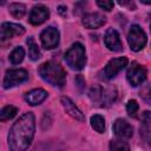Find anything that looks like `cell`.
<instances>
[{
    "instance_id": "27",
    "label": "cell",
    "mask_w": 151,
    "mask_h": 151,
    "mask_svg": "<svg viewBox=\"0 0 151 151\" xmlns=\"http://www.w3.org/2000/svg\"><path fill=\"white\" fill-rule=\"evenodd\" d=\"M76 85H77V87L79 88L80 92L84 90V87H85V80H84V78H83L81 74H78L77 76V78H76Z\"/></svg>"
},
{
    "instance_id": "11",
    "label": "cell",
    "mask_w": 151,
    "mask_h": 151,
    "mask_svg": "<svg viewBox=\"0 0 151 151\" xmlns=\"http://www.w3.org/2000/svg\"><path fill=\"white\" fill-rule=\"evenodd\" d=\"M104 42H105V46L112 52L123 51V44L120 41L119 33L113 28H109L106 31L105 37H104Z\"/></svg>"
},
{
    "instance_id": "15",
    "label": "cell",
    "mask_w": 151,
    "mask_h": 151,
    "mask_svg": "<svg viewBox=\"0 0 151 151\" xmlns=\"http://www.w3.org/2000/svg\"><path fill=\"white\" fill-rule=\"evenodd\" d=\"M47 96H48V93L44 88H34V90H32L25 94V100L29 105L35 106V105L41 104L47 98Z\"/></svg>"
},
{
    "instance_id": "8",
    "label": "cell",
    "mask_w": 151,
    "mask_h": 151,
    "mask_svg": "<svg viewBox=\"0 0 151 151\" xmlns=\"http://www.w3.org/2000/svg\"><path fill=\"white\" fill-rule=\"evenodd\" d=\"M126 65H127V58L126 57H119V58L111 59L106 64V66L104 68V77H105V79L114 78Z\"/></svg>"
},
{
    "instance_id": "16",
    "label": "cell",
    "mask_w": 151,
    "mask_h": 151,
    "mask_svg": "<svg viewBox=\"0 0 151 151\" xmlns=\"http://www.w3.org/2000/svg\"><path fill=\"white\" fill-rule=\"evenodd\" d=\"M116 98H117V90H116V87L110 86V87L103 88V92H101V99H100L101 106L110 105L112 101L116 100Z\"/></svg>"
},
{
    "instance_id": "2",
    "label": "cell",
    "mask_w": 151,
    "mask_h": 151,
    "mask_svg": "<svg viewBox=\"0 0 151 151\" xmlns=\"http://www.w3.org/2000/svg\"><path fill=\"white\" fill-rule=\"evenodd\" d=\"M39 76L48 84L57 86V87H63L66 83V72L55 61H46L40 65L39 70Z\"/></svg>"
},
{
    "instance_id": "19",
    "label": "cell",
    "mask_w": 151,
    "mask_h": 151,
    "mask_svg": "<svg viewBox=\"0 0 151 151\" xmlns=\"http://www.w3.org/2000/svg\"><path fill=\"white\" fill-rule=\"evenodd\" d=\"M90 123H91L92 129L94 131H97L98 133H103L105 131V119L103 116H100V114L92 116L90 119Z\"/></svg>"
},
{
    "instance_id": "24",
    "label": "cell",
    "mask_w": 151,
    "mask_h": 151,
    "mask_svg": "<svg viewBox=\"0 0 151 151\" xmlns=\"http://www.w3.org/2000/svg\"><path fill=\"white\" fill-rule=\"evenodd\" d=\"M110 151H130V147L124 140H112L110 143Z\"/></svg>"
},
{
    "instance_id": "5",
    "label": "cell",
    "mask_w": 151,
    "mask_h": 151,
    "mask_svg": "<svg viewBox=\"0 0 151 151\" xmlns=\"http://www.w3.org/2000/svg\"><path fill=\"white\" fill-rule=\"evenodd\" d=\"M28 79V72L24 68H12L6 71L5 77H4V87L5 88H11L14 86H18L19 84L26 81Z\"/></svg>"
},
{
    "instance_id": "26",
    "label": "cell",
    "mask_w": 151,
    "mask_h": 151,
    "mask_svg": "<svg viewBox=\"0 0 151 151\" xmlns=\"http://www.w3.org/2000/svg\"><path fill=\"white\" fill-rule=\"evenodd\" d=\"M97 5L101 8V9H104V11H111L112 8H113V6H114V4L112 2V1H109V0H98L97 1Z\"/></svg>"
},
{
    "instance_id": "3",
    "label": "cell",
    "mask_w": 151,
    "mask_h": 151,
    "mask_svg": "<svg viewBox=\"0 0 151 151\" xmlns=\"http://www.w3.org/2000/svg\"><path fill=\"white\" fill-rule=\"evenodd\" d=\"M65 61L72 70L80 71L84 68L86 63L85 47L80 42H74L65 54Z\"/></svg>"
},
{
    "instance_id": "14",
    "label": "cell",
    "mask_w": 151,
    "mask_h": 151,
    "mask_svg": "<svg viewBox=\"0 0 151 151\" xmlns=\"http://www.w3.org/2000/svg\"><path fill=\"white\" fill-rule=\"evenodd\" d=\"M60 101H61V105H63L64 110L66 111V113L70 117H72L76 120H79V122H84L85 120V116L83 114V112L76 106V104L68 97H61Z\"/></svg>"
},
{
    "instance_id": "9",
    "label": "cell",
    "mask_w": 151,
    "mask_h": 151,
    "mask_svg": "<svg viewBox=\"0 0 151 151\" xmlns=\"http://www.w3.org/2000/svg\"><path fill=\"white\" fill-rule=\"evenodd\" d=\"M25 33L24 26L14 22H4L0 26V41L8 40L15 35H21Z\"/></svg>"
},
{
    "instance_id": "21",
    "label": "cell",
    "mask_w": 151,
    "mask_h": 151,
    "mask_svg": "<svg viewBox=\"0 0 151 151\" xmlns=\"http://www.w3.org/2000/svg\"><path fill=\"white\" fill-rule=\"evenodd\" d=\"M18 113V107L13 106V105H7L5 107H2L0 110V120L1 122H6L12 119L15 114Z\"/></svg>"
},
{
    "instance_id": "20",
    "label": "cell",
    "mask_w": 151,
    "mask_h": 151,
    "mask_svg": "<svg viewBox=\"0 0 151 151\" xmlns=\"http://www.w3.org/2000/svg\"><path fill=\"white\" fill-rule=\"evenodd\" d=\"M8 9H9L11 15L14 17V18H17V19L22 18L25 15V13H26V6L24 4H20V2H13V4H11L9 7H8Z\"/></svg>"
},
{
    "instance_id": "4",
    "label": "cell",
    "mask_w": 151,
    "mask_h": 151,
    "mask_svg": "<svg viewBox=\"0 0 151 151\" xmlns=\"http://www.w3.org/2000/svg\"><path fill=\"white\" fill-rule=\"evenodd\" d=\"M127 41L130 45V48L132 51H140L145 47L146 42H147V38L145 32L142 29L140 26L138 25H132L130 31H129V35H127Z\"/></svg>"
},
{
    "instance_id": "10",
    "label": "cell",
    "mask_w": 151,
    "mask_h": 151,
    "mask_svg": "<svg viewBox=\"0 0 151 151\" xmlns=\"http://www.w3.org/2000/svg\"><path fill=\"white\" fill-rule=\"evenodd\" d=\"M50 17V11L46 6L44 5H35L31 12H29V17H28V21L34 25V26H38V25H41L42 22H45Z\"/></svg>"
},
{
    "instance_id": "12",
    "label": "cell",
    "mask_w": 151,
    "mask_h": 151,
    "mask_svg": "<svg viewBox=\"0 0 151 151\" xmlns=\"http://www.w3.org/2000/svg\"><path fill=\"white\" fill-rule=\"evenodd\" d=\"M113 132L122 140L123 139H129V138H131L133 136V127L125 119L119 118L113 124Z\"/></svg>"
},
{
    "instance_id": "17",
    "label": "cell",
    "mask_w": 151,
    "mask_h": 151,
    "mask_svg": "<svg viewBox=\"0 0 151 151\" xmlns=\"http://www.w3.org/2000/svg\"><path fill=\"white\" fill-rule=\"evenodd\" d=\"M26 44H27V47H28V55H29V58H31L33 61L40 59L41 53H40V50H39L38 45H37V42L34 41L33 37H29V38L26 40Z\"/></svg>"
},
{
    "instance_id": "25",
    "label": "cell",
    "mask_w": 151,
    "mask_h": 151,
    "mask_svg": "<svg viewBox=\"0 0 151 151\" xmlns=\"http://www.w3.org/2000/svg\"><path fill=\"white\" fill-rule=\"evenodd\" d=\"M138 109H139V105H138L137 100L131 99V100L127 101V104H126V111H127V113L130 116H133L134 117L136 113L138 112Z\"/></svg>"
},
{
    "instance_id": "22",
    "label": "cell",
    "mask_w": 151,
    "mask_h": 151,
    "mask_svg": "<svg viewBox=\"0 0 151 151\" xmlns=\"http://www.w3.org/2000/svg\"><path fill=\"white\" fill-rule=\"evenodd\" d=\"M24 57H25V50L21 46H18V47H15L11 52V54H9V61L13 65H18V64H20L24 60Z\"/></svg>"
},
{
    "instance_id": "23",
    "label": "cell",
    "mask_w": 151,
    "mask_h": 151,
    "mask_svg": "<svg viewBox=\"0 0 151 151\" xmlns=\"http://www.w3.org/2000/svg\"><path fill=\"white\" fill-rule=\"evenodd\" d=\"M101 92H103V87L99 86V85H94V86L91 87V90L88 92V97L93 103H100Z\"/></svg>"
},
{
    "instance_id": "6",
    "label": "cell",
    "mask_w": 151,
    "mask_h": 151,
    "mask_svg": "<svg viewBox=\"0 0 151 151\" xmlns=\"http://www.w3.org/2000/svg\"><path fill=\"white\" fill-rule=\"evenodd\" d=\"M146 76H147L146 68L144 66L137 64V63H133L132 66L127 70V73H126L127 81L133 87H137V86L142 85L145 81Z\"/></svg>"
},
{
    "instance_id": "13",
    "label": "cell",
    "mask_w": 151,
    "mask_h": 151,
    "mask_svg": "<svg viewBox=\"0 0 151 151\" xmlns=\"http://www.w3.org/2000/svg\"><path fill=\"white\" fill-rule=\"evenodd\" d=\"M105 21H106V18L100 13H86L81 20L83 25L90 29L101 27L105 24Z\"/></svg>"
},
{
    "instance_id": "28",
    "label": "cell",
    "mask_w": 151,
    "mask_h": 151,
    "mask_svg": "<svg viewBox=\"0 0 151 151\" xmlns=\"http://www.w3.org/2000/svg\"><path fill=\"white\" fill-rule=\"evenodd\" d=\"M64 9H65V7H64V6H59V12H60L61 14H64Z\"/></svg>"
},
{
    "instance_id": "7",
    "label": "cell",
    "mask_w": 151,
    "mask_h": 151,
    "mask_svg": "<svg viewBox=\"0 0 151 151\" xmlns=\"http://www.w3.org/2000/svg\"><path fill=\"white\" fill-rule=\"evenodd\" d=\"M59 31L55 27H47L44 29L40 34V40L42 44V47L46 50H52L58 46L59 44Z\"/></svg>"
},
{
    "instance_id": "18",
    "label": "cell",
    "mask_w": 151,
    "mask_h": 151,
    "mask_svg": "<svg viewBox=\"0 0 151 151\" xmlns=\"http://www.w3.org/2000/svg\"><path fill=\"white\" fill-rule=\"evenodd\" d=\"M150 122H151V118H150V112L149 111H145L142 116V127H140V133L143 134V137L145 138L146 142H149L150 139Z\"/></svg>"
},
{
    "instance_id": "1",
    "label": "cell",
    "mask_w": 151,
    "mask_h": 151,
    "mask_svg": "<svg viewBox=\"0 0 151 151\" xmlns=\"http://www.w3.org/2000/svg\"><path fill=\"white\" fill-rule=\"evenodd\" d=\"M35 118L32 112L24 113L11 127L8 133V147L11 151H26L34 137Z\"/></svg>"
}]
</instances>
